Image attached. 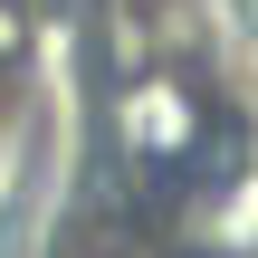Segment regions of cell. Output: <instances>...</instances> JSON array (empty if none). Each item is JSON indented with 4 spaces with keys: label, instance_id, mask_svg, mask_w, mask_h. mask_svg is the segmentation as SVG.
I'll list each match as a JSON object with an SVG mask.
<instances>
[{
    "label": "cell",
    "instance_id": "6da1fadb",
    "mask_svg": "<svg viewBox=\"0 0 258 258\" xmlns=\"http://www.w3.org/2000/svg\"><path fill=\"white\" fill-rule=\"evenodd\" d=\"M191 144H201V115H191L172 86L124 96V153H134V163H182Z\"/></svg>",
    "mask_w": 258,
    "mask_h": 258
}]
</instances>
